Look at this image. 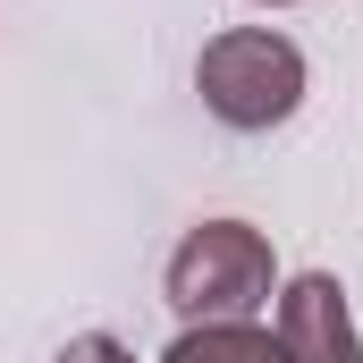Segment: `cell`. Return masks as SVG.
Returning <instances> with one entry per match:
<instances>
[{"instance_id": "obj_1", "label": "cell", "mask_w": 363, "mask_h": 363, "mask_svg": "<svg viewBox=\"0 0 363 363\" xmlns=\"http://www.w3.org/2000/svg\"><path fill=\"white\" fill-rule=\"evenodd\" d=\"M194 85H203V101H211L220 127L262 135V127H279L304 101V51L287 34H271V26H237V34H211L203 43Z\"/></svg>"}, {"instance_id": "obj_2", "label": "cell", "mask_w": 363, "mask_h": 363, "mask_svg": "<svg viewBox=\"0 0 363 363\" xmlns=\"http://www.w3.org/2000/svg\"><path fill=\"white\" fill-rule=\"evenodd\" d=\"M271 296V245L245 220H211L169 254V304L186 321H245Z\"/></svg>"}, {"instance_id": "obj_3", "label": "cell", "mask_w": 363, "mask_h": 363, "mask_svg": "<svg viewBox=\"0 0 363 363\" xmlns=\"http://www.w3.org/2000/svg\"><path fill=\"white\" fill-rule=\"evenodd\" d=\"M279 347H287V363H363V338L347 321V287L330 271H304L279 296Z\"/></svg>"}, {"instance_id": "obj_4", "label": "cell", "mask_w": 363, "mask_h": 363, "mask_svg": "<svg viewBox=\"0 0 363 363\" xmlns=\"http://www.w3.org/2000/svg\"><path fill=\"white\" fill-rule=\"evenodd\" d=\"M161 363H287V347L254 321H194Z\"/></svg>"}, {"instance_id": "obj_5", "label": "cell", "mask_w": 363, "mask_h": 363, "mask_svg": "<svg viewBox=\"0 0 363 363\" xmlns=\"http://www.w3.org/2000/svg\"><path fill=\"white\" fill-rule=\"evenodd\" d=\"M60 363H135V355H127L118 338H101V330H93V338H77V347H60Z\"/></svg>"}, {"instance_id": "obj_6", "label": "cell", "mask_w": 363, "mask_h": 363, "mask_svg": "<svg viewBox=\"0 0 363 363\" xmlns=\"http://www.w3.org/2000/svg\"><path fill=\"white\" fill-rule=\"evenodd\" d=\"M271 9H287V0H271Z\"/></svg>"}]
</instances>
